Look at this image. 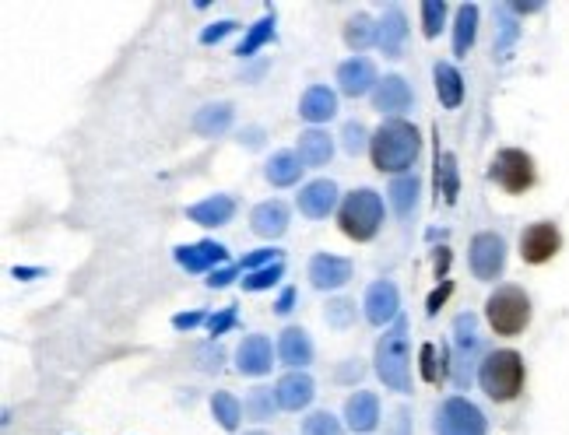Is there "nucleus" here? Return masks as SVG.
<instances>
[{"label":"nucleus","mask_w":569,"mask_h":435,"mask_svg":"<svg viewBox=\"0 0 569 435\" xmlns=\"http://www.w3.org/2000/svg\"><path fill=\"white\" fill-rule=\"evenodd\" d=\"M418 148V130L404 120H390L373 134V165L380 172H404L415 165Z\"/></svg>","instance_id":"f257e3e1"},{"label":"nucleus","mask_w":569,"mask_h":435,"mask_svg":"<svg viewBox=\"0 0 569 435\" xmlns=\"http://www.w3.org/2000/svg\"><path fill=\"white\" fill-rule=\"evenodd\" d=\"M376 376L383 379V386L397 393H408V320L397 316L394 327L380 337L376 344Z\"/></svg>","instance_id":"f03ea898"},{"label":"nucleus","mask_w":569,"mask_h":435,"mask_svg":"<svg viewBox=\"0 0 569 435\" xmlns=\"http://www.w3.org/2000/svg\"><path fill=\"white\" fill-rule=\"evenodd\" d=\"M478 383L492 400H513L524 386V362L517 351H492L478 369Z\"/></svg>","instance_id":"7ed1b4c3"},{"label":"nucleus","mask_w":569,"mask_h":435,"mask_svg":"<svg viewBox=\"0 0 569 435\" xmlns=\"http://www.w3.org/2000/svg\"><path fill=\"white\" fill-rule=\"evenodd\" d=\"M383 222V200L380 193L373 190H355L345 197L341 204V232L355 243H366V239L376 236Z\"/></svg>","instance_id":"20e7f679"},{"label":"nucleus","mask_w":569,"mask_h":435,"mask_svg":"<svg viewBox=\"0 0 569 435\" xmlns=\"http://www.w3.org/2000/svg\"><path fill=\"white\" fill-rule=\"evenodd\" d=\"M485 316H489V323H492L496 334L513 337L527 327V320H531V299H527L517 285H503L489 295V302H485Z\"/></svg>","instance_id":"39448f33"},{"label":"nucleus","mask_w":569,"mask_h":435,"mask_svg":"<svg viewBox=\"0 0 569 435\" xmlns=\"http://www.w3.org/2000/svg\"><path fill=\"white\" fill-rule=\"evenodd\" d=\"M489 176L496 179L503 190L524 193L527 186L534 183V162H531V155H524L520 148H503L496 158H492Z\"/></svg>","instance_id":"423d86ee"},{"label":"nucleus","mask_w":569,"mask_h":435,"mask_svg":"<svg viewBox=\"0 0 569 435\" xmlns=\"http://www.w3.org/2000/svg\"><path fill=\"white\" fill-rule=\"evenodd\" d=\"M436 432L440 435H485V418L471 400L464 397H450L440 407V421H436Z\"/></svg>","instance_id":"0eeeda50"},{"label":"nucleus","mask_w":569,"mask_h":435,"mask_svg":"<svg viewBox=\"0 0 569 435\" xmlns=\"http://www.w3.org/2000/svg\"><path fill=\"white\" fill-rule=\"evenodd\" d=\"M506 264V243L496 236V232H478L471 239V271H475L478 281H492L499 278Z\"/></svg>","instance_id":"6e6552de"},{"label":"nucleus","mask_w":569,"mask_h":435,"mask_svg":"<svg viewBox=\"0 0 569 435\" xmlns=\"http://www.w3.org/2000/svg\"><path fill=\"white\" fill-rule=\"evenodd\" d=\"M454 344H457V355H454V376L457 383H468L471 379V362H475L478 348H482V341H478V320L471 313H461L454 323Z\"/></svg>","instance_id":"1a4fd4ad"},{"label":"nucleus","mask_w":569,"mask_h":435,"mask_svg":"<svg viewBox=\"0 0 569 435\" xmlns=\"http://www.w3.org/2000/svg\"><path fill=\"white\" fill-rule=\"evenodd\" d=\"M559 243L562 239L559 232H555V225L538 222L520 236V257H524L527 264H545V260H552L555 253H559Z\"/></svg>","instance_id":"9d476101"},{"label":"nucleus","mask_w":569,"mask_h":435,"mask_svg":"<svg viewBox=\"0 0 569 435\" xmlns=\"http://www.w3.org/2000/svg\"><path fill=\"white\" fill-rule=\"evenodd\" d=\"M348 278H352V260L331 257V253H317L310 260V281L320 292H334V288L348 285Z\"/></svg>","instance_id":"9b49d317"},{"label":"nucleus","mask_w":569,"mask_h":435,"mask_svg":"<svg viewBox=\"0 0 569 435\" xmlns=\"http://www.w3.org/2000/svg\"><path fill=\"white\" fill-rule=\"evenodd\" d=\"M397 306H401V295H397L394 281H376L366 292V320L373 327H383V323L397 320Z\"/></svg>","instance_id":"f8f14e48"},{"label":"nucleus","mask_w":569,"mask_h":435,"mask_svg":"<svg viewBox=\"0 0 569 435\" xmlns=\"http://www.w3.org/2000/svg\"><path fill=\"white\" fill-rule=\"evenodd\" d=\"M271 358H274L271 341H267L264 334H250L236 351V369L243 372V376H264L274 365Z\"/></svg>","instance_id":"ddd939ff"},{"label":"nucleus","mask_w":569,"mask_h":435,"mask_svg":"<svg viewBox=\"0 0 569 435\" xmlns=\"http://www.w3.org/2000/svg\"><path fill=\"white\" fill-rule=\"evenodd\" d=\"M338 85H341V92L352 95V99L366 95L373 85H380V78H376L373 60H366V57H352V60H345V64L338 67Z\"/></svg>","instance_id":"4468645a"},{"label":"nucleus","mask_w":569,"mask_h":435,"mask_svg":"<svg viewBox=\"0 0 569 435\" xmlns=\"http://www.w3.org/2000/svg\"><path fill=\"white\" fill-rule=\"evenodd\" d=\"M338 204V186L331 179H317V183H306L303 193H299V211L306 218H327Z\"/></svg>","instance_id":"2eb2a0df"},{"label":"nucleus","mask_w":569,"mask_h":435,"mask_svg":"<svg viewBox=\"0 0 569 435\" xmlns=\"http://www.w3.org/2000/svg\"><path fill=\"white\" fill-rule=\"evenodd\" d=\"M250 229L264 239H278L281 232L289 229V207L281 204V200H264V204L253 207Z\"/></svg>","instance_id":"dca6fc26"},{"label":"nucleus","mask_w":569,"mask_h":435,"mask_svg":"<svg viewBox=\"0 0 569 435\" xmlns=\"http://www.w3.org/2000/svg\"><path fill=\"white\" fill-rule=\"evenodd\" d=\"M225 257H229V250H225L222 243H194V246H180V250H176V264L190 274L211 271V267L222 264Z\"/></svg>","instance_id":"f3484780"},{"label":"nucleus","mask_w":569,"mask_h":435,"mask_svg":"<svg viewBox=\"0 0 569 435\" xmlns=\"http://www.w3.org/2000/svg\"><path fill=\"white\" fill-rule=\"evenodd\" d=\"M274 393H278V404L285 407V411H303L317 390H313V379L306 376V372H289V376L278 379Z\"/></svg>","instance_id":"a211bd4d"},{"label":"nucleus","mask_w":569,"mask_h":435,"mask_svg":"<svg viewBox=\"0 0 569 435\" xmlns=\"http://www.w3.org/2000/svg\"><path fill=\"white\" fill-rule=\"evenodd\" d=\"M373 106L380 109V113H404V109L411 106V88L404 78H397V74H387V78L376 85L373 92Z\"/></svg>","instance_id":"6ab92c4d"},{"label":"nucleus","mask_w":569,"mask_h":435,"mask_svg":"<svg viewBox=\"0 0 569 435\" xmlns=\"http://www.w3.org/2000/svg\"><path fill=\"white\" fill-rule=\"evenodd\" d=\"M232 214H236V200L225 197V193H215V197L201 200V204H194L187 211L190 222L197 225H208V229H215V225H225L232 222Z\"/></svg>","instance_id":"aec40b11"},{"label":"nucleus","mask_w":569,"mask_h":435,"mask_svg":"<svg viewBox=\"0 0 569 435\" xmlns=\"http://www.w3.org/2000/svg\"><path fill=\"white\" fill-rule=\"evenodd\" d=\"M404 39H408V22H404L401 8H387L383 22L376 25V43H380V50L387 57H401Z\"/></svg>","instance_id":"412c9836"},{"label":"nucleus","mask_w":569,"mask_h":435,"mask_svg":"<svg viewBox=\"0 0 569 435\" xmlns=\"http://www.w3.org/2000/svg\"><path fill=\"white\" fill-rule=\"evenodd\" d=\"M334 113H338V99H334V92L324 85L306 88V95L299 99V116L310 123H324V120H331Z\"/></svg>","instance_id":"4be33fe9"},{"label":"nucleus","mask_w":569,"mask_h":435,"mask_svg":"<svg viewBox=\"0 0 569 435\" xmlns=\"http://www.w3.org/2000/svg\"><path fill=\"white\" fill-rule=\"evenodd\" d=\"M278 355L285 365H296V369H303V365L313 362V344H310V334H306L303 327H289L285 334H281L278 341Z\"/></svg>","instance_id":"5701e85b"},{"label":"nucleus","mask_w":569,"mask_h":435,"mask_svg":"<svg viewBox=\"0 0 569 435\" xmlns=\"http://www.w3.org/2000/svg\"><path fill=\"white\" fill-rule=\"evenodd\" d=\"M345 418L355 432H373L376 421H380V400L373 393H355L345 404Z\"/></svg>","instance_id":"b1692460"},{"label":"nucleus","mask_w":569,"mask_h":435,"mask_svg":"<svg viewBox=\"0 0 569 435\" xmlns=\"http://www.w3.org/2000/svg\"><path fill=\"white\" fill-rule=\"evenodd\" d=\"M299 162L306 165V169H317V165H327L334 155V144L331 137L324 134V130H306V134H299Z\"/></svg>","instance_id":"393cba45"},{"label":"nucleus","mask_w":569,"mask_h":435,"mask_svg":"<svg viewBox=\"0 0 569 435\" xmlns=\"http://www.w3.org/2000/svg\"><path fill=\"white\" fill-rule=\"evenodd\" d=\"M232 127V106L229 102H211V106L197 109L194 116V130L201 137H218Z\"/></svg>","instance_id":"a878e982"},{"label":"nucleus","mask_w":569,"mask_h":435,"mask_svg":"<svg viewBox=\"0 0 569 435\" xmlns=\"http://www.w3.org/2000/svg\"><path fill=\"white\" fill-rule=\"evenodd\" d=\"M387 193H390V207H394L401 218H408L418 204V193H422V179H418L415 172H404V176H397L394 183H390Z\"/></svg>","instance_id":"bb28decb"},{"label":"nucleus","mask_w":569,"mask_h":435,"mask_svg":"<svg viewBox=\"0 0 569 435\" xmlns=\"http://www.w3.org/2000/svg\"><path fill=\"white\" fill-rule=\"evenodd\" d=\"M433 78H436V95H440L443 106H447V109H457V106H461V99H464V78L457 74V67L436 64Z\"/></svg>","instance_id":"cd10ccee"},{"label":"nucleus","mask_w":569,"mask_h":435,"mask_svg":"<svg viewBox=\"0 0 569 435\" xmlns=\"http://www.w3.org/2000/svg\"><path fill=\"white\" fill-rule=\"evenodd\" d=\"M478 32V8L475 4H461L457 8V25H454V53L457 57H468L471 43H475Z\"/></svg>","instance_id":"c85d7f7f"},{"label":"nucleus","mask_w":569,"mask_h":435,"mask_svg":"<svg viewBox=\"0 0 569 435\" xmlns=\"http://www.w3.org/2000/svg\"><path fill=\"white\" fill-rule=\"evenodd\" d=\"M306 165L299 162V155H292V151H278V155L267 162V179H271L274 186H292L299 183V172H303Z\"/></svg>","instance_id":"c756f323"},{"label":"nucleus","mask_w":569,"mask_h":435,"mask_svg":"<svg viewBox=\"0 0 569 435\" xmlns=\"http://www.w3.org/2000/svg\"><path fill=\"white\" fill-rule=\"evenodd\" d=\"M436 183H440L443 200H447V204H454V200H457V190H461V183H457V158L450 155V151L436 155Z\"/></svg>","instance_id":"7c9ffc66"},{"label":"nucleus","mask_w":569,"mask_h":435,"mask_svg":"<svg viewBox=\"0 0 569 435\" xmlns=\"http://www.w3.org/2000/svg\"><path fill=\"white\" fill-rule=\"evenodd\" d=\"M211 414H215L225 432H236L239 418H243V407H239V400L232 397V393H215V397H211Z\"/></svg>","instance_id":"2f4dec72"},{"label":"nucleus","mask_w":569,"mask_h":435,"mask_svg":"<svg viewBox=\"0 0 569 435\" xmlns=\"http://www.w3.org/2000/svg\"><path fill=\"white\" fill-rule=\"evenodd\" d=\"M274 407H281L278 393H271L267 386H257V390H250V397H246V414H250L253 421L274 418Z\"/></svg>","instance_id":"473e14b6"},{"label":"nucleus","mask_w":569,"mask_h":435,"mask_svg":"<svg viewBox=\"0 0 569 435\" xmlns=\"http://www.w3.org/2000/svg\"><path fill=\"white\" fill-rule=\"evenodd\" d=\"M267 39H274V11H271V15H267V18H260L257 25H253L250 36H246L243 43H239V50H236V53H239V57H253V53H257L260 46L267 43Z\"/></svg>","instance_id":"72a5a7b5"},{"label":"nucleus","mask_w":569,"mask_h":435,"mask_svg":"<svg viewBox=\"0 0 569 435\" xmlns=\"http://www.w3.org/2000/svg\"><path fill=\"white\" fill-rule=\"evenodd\" d=\"M376 39V25L369 22L366 15H355L352 22H348V29H345V43L352 46V50H366L369 43Z\"/></svg>","instance_id":"f704fd0d"},{"label":"nucleus","mask_w":569,"mask_h":435,"mask_svg":"<svg viewBox=\"0 0 569 435\" xmlns=\"http://www.w3.org/2000/svg\"><path fill=\"white\" fill-rule=\"evenodd\" d=\"M281 278H285V267H281V260H278V264L264 267V271H253L250 278H243V288L246 292H264V288L278 285Z\"/></svg>","instance_id":"c9c22d12"},{"label":"nucleus","mask_w":569,"mask_h":435,"mask_svg":"<svg viewBox=\"0 0 569 435\" xmlns=\"http://www.w3.org/2000/svg\"><path fill=\"white\" fill-rule=\"evenodd\" d=\"M513 39H517V25L510 22V8H499V43H496V60H510Z\"/></svg>","instance_id":"e433bc0d"},{"label":"nucleus","mask_w":569,"mask_h":435,"mask_svg":"<svg viewBox=\"0 0 569 435\" xmlns=\"http://www.w3.org/2000/svg\"><path fill=\"white\" fill-rule=\"evenodd\" d=\"M443 15H447V4H443V0H429V4H422V32H425L429 39L440 36Z\"/></svg>","instance_id":"4c0bfd02"},{"label":"nucleus","mask_w":569,"mask_h":435,"mask_svg":"<svg viewBox=\"0 0 569 435\" xmlns=\"http://www.w3.org/2000/svg\"><path fill=\"white\" fill-rule=\"evenodd\" d=\"M303 435H341V421L331 411H317L306 418Z\"/></svg>","instance_id":"58836bf2"},{"label":"nucleus","mask_w":569,"mask_h":435,"mask_svg":"<svg viewBox=\"0 0 569 435\" xmlns=\"http://www.w3.org/2000/svg\"><path fill=\"white\" fill-rule=\"evenodd\" d=\"M341 144H345L348 155H359V151L366 148V127H362V123H345V130H341Z\"/></svg>","instance_id":"ea45409f"},{"label":"nucleus","mask_w":569,"mask_h":435,"mask_svg":"<svg viewBox=\"0 0 569 435\" xmlns=\"http://www.w3.org/2000/svg\"><path fill=\"white\" fill-rule=\"evenodd\" d=\"M264 264H278V250H257L250 257H243L239 271H264Z\"/></svg>","instance_id":"a19ab883"},{"label":"nucleus","mask_w":569,"mask_h":435,"mask_svg":"<svg viewBox=\"0 0 569 435\" xmlns=\"http://www.w3.org/2000/svg\"><path fill=\"white\" fill-rule=\"evenodd\" d=\"M232 327H236V309H222V313H215V316H208V330H211V334H225V330H232Z\"/></svg>","instance_id":"79ce46f5"},{"label":"nucleus","mask_w":569,"mask_h":435,"mask_svg":"<svg viewBox=\"0 0 569 435\" xmlns=\"http://www.w3.org/2000/svg\"><path fill=\"white\" fill-rule=\"evenodd\" d=\"M222 348H218V344H204L201 348V369L204 372H218L222 369Z\"/></svg>","instance_id":"37998d69"},{"label":"nucleus","mask_w":569,"mask_h":435,"mask_svg":"<svg viewBox=\"0 0 569 435\" xmlns=\"http://www.w3.org/2000/svg\"><path fill=\"white\" fill-rule=\"evenodd\" d=\"M232 29H236V22H218V25H211V29H204V32H201V43H204V46L218 43V39H225Z\"/></svg>","instance_id":"c03bdc74"},{"label":"nucleus","mask_w":569,"mask_h":435,"mask_svg":"<svg viewBox=\"0 0 569 435\" xmlns=\"http://www.w3.org/2000/svg\"><path fill=\"white\" fill-rule=\"evenodd\" d=\"M239 274V267H218V271H211V278H208V288H225V285H232V278Z\"/></svg>","instance_id":"a18cd8bd"},{"label":"nucleus","mask_w":569,"mask_h":435,"mask_svg":"<svg viewBox=\"0 0 569 435\" xmlns=\"http://www.w3.org/2000/svg\"><path fill=\"white\" fill-rule=\"evenodd\" d=\"M296 299H299L296 288H285V292H281V299L274 302V313H278V316H289L292 309H296Z\"/></svg>","instance_id":"49530a36"},{"label":"nucleus","mask_w":569,"mask_h":435,"mask_svg":"<svg viewBox=\"0 0 569 435\" xmlns=\"http://www.w3.org/2000/svg\"><path fill=\"white\" fill-rule=\"evenodd\" d=\"M201 320H204L201 313H180V316H173V327H176V330H194Z\"/></svg>","instance_id":"de8ad7c7"},{"label":"nucleus","mask_w":569,"mask_h":435,"mask_svg":"<svg viewBox=\"0 0 569 435\" xmlns=\"http://www.w3.org/2000/svg\"><path fill=\"white\" fill-rule=\"evenodd\" d=\"M422 358H425V365H422V376L425 379H436V351H433V344H425L422 348Z\"/></svg>","instance_id":"09e8293b"},{"label":"nucleus","mask_w":569,"mask_h":435,"mask_svg":"<svg viewBox=\"0 0 569 435\" xmlns=\"http://www.w3.org/2000/svg\"><path fill=\"white\" fill-rule=\"evenodd\" d=\"M348 313H352V302H345V299L331 302V323H338V327H341V323L348 320Z\"/></svg>","instance_id":"8fccbe9b"},{"label":"nucleus","mask_w":569,"mask_h":435,"mask_svg":"<svg viewBox=\"0 0 569 435\" xmlns=\"http://www.w3.org/2000/svg\"><path fill=\"white\" fill-rule=\"evenodd\" d=\"M246 435H264V432H246Z\"/></svg>","instance_id":"3c124183"}]
</instances>
